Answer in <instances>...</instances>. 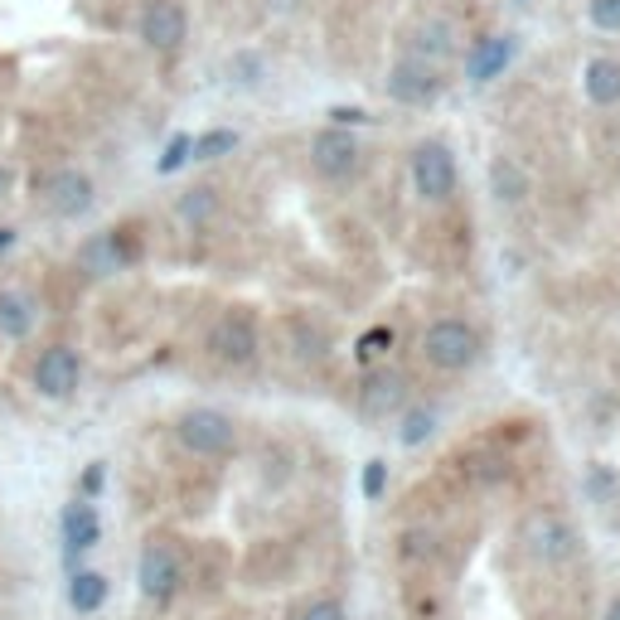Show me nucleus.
I'll return each mask as SVG.
<instances>
[{"instance_id": "c9c22d12", "label": "nucleus", "mask_w": 620, "mask_h": 620, "mask_svg": "<svg viewBox=\"0 0 620 620\" xmlns=\"http://www.w3.org/2000/svg\"><path fill=\"white\" fill-rule=\"evenodd\" d=\"M606 620H620V602H616V606H611V616H606Z\"/></svg>"}, {"instance_id": "f03ea898", "label": "nucleus", "mask_w": 620, "mask_h": 620, "mask_svg": "<svg viewBox=\"0 0 620 620\" xmlns=\"http://www.w3.org/2000/svg\"><path fill=\"white\" fill-rule=\"evenodd\" d=\"M175 441L199 461H223L237 447V422L219 408H190L175 417Z\"/></svg>"}, {"instance_id": "0eeeda50", "label": "nucleus", "mask_w": 620, "mask_h": 620, "mask_svg": "<svg viewBox=\"0 0 620 620\" xmlns=\"http://www.w3.org/2000/svg\"><path fill=\"white\" fill-rule=\"evenodd\" d=\"M29 384H35L39 398L68 402V398L78 392V384H82V359H78V349H74V345H49V349H39L35 369H29Z\"/></svg>"}, {"instance_id": "f704fd0d", "label": "nucleus", "mask_w": 620, "mask_h": 620, "mask_svg": "<svg viewBox=\"0 0 620 620\" xmlns=\"http://www.w3.org/2000/svg\"><path fill=\"white\" fill-rule=\"evenodd\" d=\"M301 0H267V10H296Z\"/></svg>"}, {"instance_id": "20e7f679", "label": "nucleus", "mask_w": 620, "mask_h": 620, "mask_svg": "<svg viewBox=\"0 0 620 620\" xmlns=\"http://www.w3.org/2000/svg\"><path fill=\"white\" fill-rule=\"evenodd\" d=\"M257 349H262V335H257V320L247 315L243 306L223 310V315L209 325V354L219 359V364L247 369L257 359Z\"/></svg>"}, {"instance_id": "6e6552de", "label": "nucleus", "mask_w": 620, "mask_h": 620, "mask_svg": "<svg viewBox=\"0 0 620 620\" xmlns=\"http://www.w3.org/2000/svg\"><path fill=\"white\" fill-rule=\"evenodd\" d=\"M384 92H388V102H398V107H431V102L447 92V78H441V68H431V64H422V59L402 54L398 64L388 68Z\"/></svg>"}, {"instance_id": "4be33fe9", "label": "nucleus", "mask_w": 620, "mask_h": 620, "mask_svg": "<svg viewBox=\"0 0 620 620\" xmlns=\"http://www.w3.org/2000/svg\"><path fill=\"white\" fill-rule=\"evenodd\" d=\"M582 490H586V500L592 504H616L620 500V475L606 461H596V465H586Z\"/></svg>"}, {"instance_id": "aec40b11", "label": "nucleus", "mask_w": 620, "mask_h": 620, "mask_svg": "<svg viewBox=\"0 0 620 620\" xmlns=\"http://www.w3.org/2000/svg\"><path fill=\"white\" fill-rule=\"evenodd\" d=\"M107 596H112V582L102 572H74V577H68V606H74L78 616L102 611Z\"/></svg>"}, {"instance_id": "4468645a", "label": "nucleus", "mask_w": 620, "mask_h": 620, "mask_svg": "<svg viewBox=\"0 0 620 620\" xmlns=\"http://www.w3.org/2000/svg\"><path fill=\"white\" fill-rule=\"evenodd\" d=\"M59 533H64V557L68 563H78L88 547H98L102 539V519H98V504L92 500H78L64 504V514H59Z\"/></svg>"}, {"instance_id": "9b49d317", "label": "nucleus", "mask_w": 620, "mask_h": 620, "mask_svg": "<svg viewBox=\"0 0 620 620\" xmlns=\"http://www.w3.org/2000/svg\"><path fill=\"white\" fill-rule=\"evenodd\" d=\"M524 547H529L539 563H567V557H577V533L567 519H557V514H533L529 524H524Z\"/></svg>"}, {"instance_id": "9d476101", "label": "nucleus", "mask_w": 620, "mask_h": 620, "mask_svg": "<svg viewBox=\"0 0 620 620\" xmlns=\"http://www.w3.org/2000/svg\"><path fill=\"white\" fill-rule=\"evenodd\" d=\"M137 257V243L127 237V229H107V233H92L88 243L78 247V272L88 276H117L131 267Z\"/></svg>"}, {"instance_id": "393cba45", "label": "nucleus", "mask_w": 620, "mask_h": 620, "mask_svg": "<svg viewBox=\"0 0 620 620\" xmlns=\"http://www.w3.org/2000/svg\"><path fill=\"white\" fill-rule=\"evenodd\" d=\"M190 146H194V137H184V131H175V137L165 141V151H160V160H155V170H160V175L184 170V165H190Z\"/></svg>"}, {"instance_id": "c756f323", "label": "nucleus", "mask_w": 620, "mask_h": 620, "mask_svg": "<svg viewBox=\"0 0 620 620\" xmlns=\"http://www.w3.org/2000/svg\"><path fill=\"white\" fill-rule=\"evenodd\" d=\"M296 620H345V606H339L335 596H320V602H310Z\"/></svg>"}, {"instance_id": "bb28decb", "label": "nucleus", "mask_w": 620, "mask_h": 620, "mask_svg": "<svg viewBox=\"0 0 620 620\" xmlns=\"http://www.w3.org/2000/svg\"><path fill=\"white\" fill-rule=\"evenodd\" d=\"M586 20L606 35H620V0H586Z\"/></svg>"}, {"instance_id": "412c9836", "label": "nucleus", "mask_w": 620, "mask_h": 620, "mask_svg": "<svg viewBox=\"0 0 620 620\" xmlns=\"http://www.w3.org/2000/svg\"><path fill=\"white\" fill-rule=\"evenodd\" d=\"M437 437V412L431 408H408L402 412V422H398V441L408 451H417V447H427V441Z\"/></svg>"}, {"instance_id": "423d86ee", "label": "nucleus", "mask_w": 620, "mask_h": 620, "mask_svg": "<svg viewBox=\"0 0 620 620\" xmlns=\"http://www.w3.org/2000/svg\"><path fill=\"white\" fill-rule=\"evenodd\" d=\"M359 160H364V146H359L354 131L345 127H325L310 137V170L330 184H345L359 175Z\"/></svg>"}, {"instance_id": "a878e982", "label": "nucleus", "mask_w": 620, "mask_h": 620, "mask_svg": "<svg viewBox=\"0 0 620 620\" xmlns=\"http://www.w3.org/2000/svg\"><path fill=\"white\" fill-rule=\"evenodd\" d=\"M229 78L237 82V88H257V82L267 78L262 54H233V59H229Z\"/></svg>"}, {"instance_id": "cd10ccee", "label": "nucleus", "mask_w": 620, "mask_h": 620, "mask_svg": "<svg viewBox=\"0 0 620 620\" xmlns=\"http://www.w3.org/2000/svg\"><path fill=\"white\" fill-rule=\"evenodd\" d=\"M388 349H392V330H388V325L364 330V339H359V359H364V364H374V359H384Z\"/></svg>"}, {"instance_id": "6ab92c4d", "label": "nucleus", "mask_w": 620, "mask_h": 620, "mask_svg": "<svg viewBox=\"0 0 620 620\" xmlns=\"http://www.w3.org/2000/svg\"><path fill=\"white\" fill-rule=\"evenodd\" d=\"M490 190L500 204H524L529 199V175L519 170V160H509V155H494L490 160Z\"/></svg>"}, {"instance_id": "7c9ffc66", "label": "nucleus", "mask_w": 620, "mask_h": 620, "mask_svg": "<svg viewBox=\"0 0 620 620\" xmlns=\"http://www.w3.org/2000/svg\"><path fill=\"white\" fill-rule=\"evenodd\" d=\"M102 485H107V465H102V461H92L88 470H82V480H78L82 500H92V494H102Z\"/></svg>"}, {"instance_id": "c85d7f7f", "label": "nucleus", "mask_w": 620, "mask_h": 620, "mask_svg": "<svg viewBox=\"0 0 620 620\" xmlns=\"http://www.w3.org/2000/svg\"><path fill=\"white\" fill-rule=\"evenodd\" d=\"M384 490H388V461L384 456L364 461V500H384Z\"/></svg>"}, {"instance_id": "2eb2a0df", "label": "nucleus", "mask_w": 620, "mask_h": 620, "mask_svg": "<svg viewBox=\"0 0 620 620\" xmlns=\"http://www.w3.org/2000/svg\"><path fill=\"white\" fill-rule=\"evenodd\" d=\"M402 398H408V378H402L398 369H374V374L364 378V388H359V408H364L369 417H388V412H398Z\"/></svg>"}, {"instance_id": "f8f14e48", "label": "nucleus", "mask_w": 620, "mask_h": 620, "mask_svg": "<svg viewBox=\"0 0 620 620\" xmlns=\"http://www.w3.org/2000/svg\"><path fill=\"white\" fill-rule=\"evenodd\" d=\"M49 209L59 214V219H82V214L98 204V184H92L88 170H78V165H64V170H54V180H49Z\"/></svg>"}, {"instance_id": "dca6fc26", "label": "nucleus", "mask_w": 620, "mask_h": 620, "mask_svg": "<svg viewBox=\"0 0 620 620\" xmlns=\"http://www.w3.org/2000/svg\"><path fill=\"white\" fill-rule=\"evenodd\" d=\"M35 320H39V301L25 286H5L0 292V339H10V345L29 339L35 335Z\"/></svg>"}, {"instance_id": "f257e3e1", "label": "nucleus", "mask_w": 620, "mask_h": 620, "mask_svg": "<svg viewBox=\"0 0 620 620\" xmlns=\"http://www.w3.org/2000/svg\"><path fill=\"white\" fill-rule=\"evenodd\" d=\"M480 354H485V345L470 320L447 315L422 330V359H427L431 369H441V374H465V369L480 364Z\"/></svg>"}, {"instance_id": "72a5a7b5", "label": "nucleus", "mask_w": 620, "mask_h": 620, "mask_svg": "<svg viewBox=\"0 0 620 620\" xmlns=\"http://www.w3.org/2000/svg\"><path fill=\"white\" fill-rule=\"evenodd\" d=\"M10 247H15V229H5V223H0V253H10Z\"/></svg>"}, {"instance_id": "f3484780", "label": "nucleus", "mask_w": 620, "mask_h": 620, "mask_svg": "<svg viewBox=\"0 0 620 620\" xmlns=\"http://www.w3.org/2000/svg\"><path fill=\"white\" fill-rule=\"evenodd\" d=\"M456 54V29L447 25V20H427V25L412 29L408 39V59H422V64L441 68V59Z\"/></svg>"}, {"instance_id": "ddd939ff", "label": "nucleus", "mask_w": 620, "mask_h": 620, "mask_svg": "<svg viewBox=\"0 0 620 620\" xmlns=\"http://www.w3.org/2000/svg\"><path fill=\"white\" fill-rule=\"evenodd\" d=\"M514 54H519V39L514 35H480L470 49H465V78H470L475 88H485V82L504 78V68L514 64Z\"/></svg>"}, {"instance_id": "473e14b6", "label": "nucleus", "mask_w": 620, "mask_h": 620, "mask_svg": "<svg viewBox=\"0 0 620 620\" xmlns=\"http://www.w3.org/2000/svg\"><path fill=\"white\" fill-rule=\"evenodd\" d=\"M10 190H15V170H10V165H0V199H10Z\"/></svg>"}, {"instance_id": "1a4fd4ad", "label": "nucleus", "mask_w": 620, "mask_h": 620, "mask_svg": "<svg viewBox=\"0 0 620 620\" xmlns=\"http://www.w3.org/2000/svg\"><path fill=\"white\" fill-rule=\"evenodd\" d=\"M184 39H190V15L180 0H151L141 10V44L151 54H180Z\"/></svg>"}, {"instance_id": "39448f33", "label": "nucleus", "mask_w": 620, "mask_h": 620, "mask_svg": "<svg viewBox=\"0 0 620 620\" xmlns=\"http://www.w3.org/2000/svg\"><path fill=\"white\" fill-rule=\"evenodd\" d=\"M137 586H141V596L155 606H170L175 596H180V586H184V563H180V553H175L165 539H151L146 547H141V563H137Z\"/></svg>"}, {"instance_id": "2f4dec72", "label": "nucleus", "mask_w": 620, "mask_h": 620, "mask_svg": "<svg viewBox=\"0 0 620 620\" xmlns=\"http://www.w3.org/2000/svg\"><path fill=\"white\" fill-rule=\"evenodd\" d=\"M330 121L349 131V127H359V121H369V117H364V112H359V107H335V112H330Z\"/></svg>"}, {"instance_id": "b1692460", "label": "nucleus", "mask_w": 620, "mask_h": 620, "mask_svg": "<svg viewBox=\"0 0 620 620\" xmlns=\"http://www.w3.org/2000/svg\"><path fill=\"white\" fill-rule=\"evenodd\" d=\"M233 151H237V131L214 127V131H204V137H194L190 160H219V155H233Z\"/></svg>"}, {"instance_id": "5701e85b", "label": "nucleus", "mask_w": 620, "mask_h": 620, "mask_svg": "<svg viewBox=\"0 0 620 620\" xmlns=\"http://www.w3.org/2000/svg\"><path fill=\"white\" fill-rule=\"evenodd\" d=\"M175 209H180L184 223H209L214 214H219V194H214L209 184H194V190L180 194V204H175Z\"/></svg>"}, {"instance_id": "a211bd4d", "label": "nucleus", "mask_w": 620, "mask_h": 620, "mask_svg": "<svg viewBox=\"0 0 620 620\" xmlns=\"http://www.w3.org/2000/svg\"><path fill=\"white\" fill-rule=\"evenodd\" d=\"M582 92L596 102V107H620V59H586L582 68Z\"/></svg>"}, {"instance_id": "7ed1b4c3", "label": "nucleus", "mask_w": 620, "mask_h": 620, "mask_svg": "<svg viewBox=\"0 0 620 620\" xmlns=\"http://www.w3.org/2000/svg\"><path fill=\"white\" fill-rule=\"evenodd\" d=\"M461 184L456 170V151L447 141H417L412 146V190L422 204H447Z\"/></svg>"}]
</instances>
